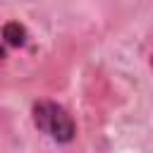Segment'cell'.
<instances>
[{"mask_svg":"<svg viewBox=\"0 0 153 153\" xmlns=\"http://www.w3.org/2000/svg\"><path fill=\"white\" fill-rule=\"evenodd\" d=\"M33 124L43 134H48L50 139L62 141V143L72 141L74 131H76L72 117L67 115V110L62 105H57V103H50V100H41V103L33 105Z\"/></svg>","mask_w":153,"mask_h":153,"instance_id":"1","label":"cell"}]
</instances>
